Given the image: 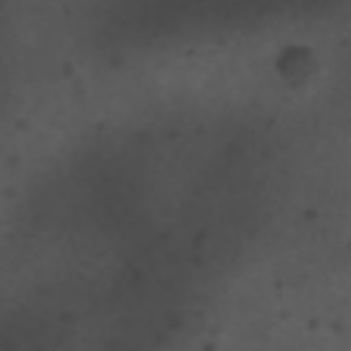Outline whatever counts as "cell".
Listing matches in <instances>:
<instances>
[{
	"instance_id": "obj_1",
	"label": "cell",
	"mask_w": 351,
	"mask_h": 351,
	"mask_svg": "<svg viewBox=\"0 0 351 351\" xmlns=\"http://www.w3.org/2000/svg\"><path fill=\"white\" fill-rule=\"evenodd\" d=\"M277 71L285 82L291 85H302L304 80H310V74L315 71V63H313V52L304 49V47H288L280 60H277Z\"/></svg>"
}]
</instances>
